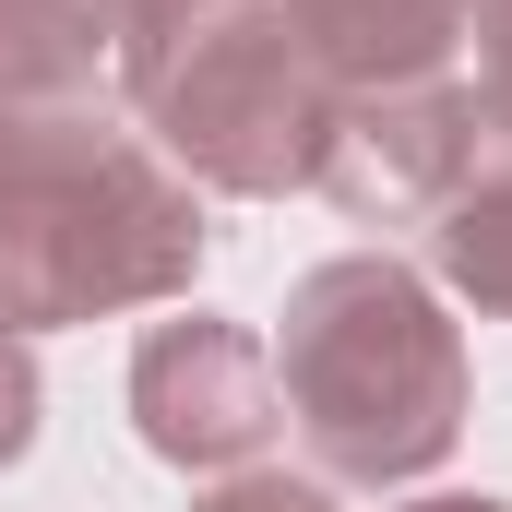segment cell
Here are the masks:
<instances>
[{
  "label": "cell",
  "mask_w": 512,
  "mask_h": 512,
  "mask_svg": "<svg viewBox=\"0 0 512 512\" xmlns=\"http://www.w3.org/2000/svg\"><path fill=\"white\" fill-rule=\"evenodd\" d=\"M120 96L191 191H239V203L322 191L346 120V84L310 60L286 0H191L179 24L120 48Z\"/></svg>",
  "instance_id": "3"
},
{
  "label": "cell",
  "mask_w": 512,
  "mask_h": 512,
  "mask_svg": "<svg viewBox=\"0 0 512 512\" xmlns=\"http://www.w3.org/2000/svg\"><path fill=\"white\" fill-rule=\"evenodd\" d=\"M120 36L96 0H0V167L48 155L60 131L108 120Z\"/></svg>",
  "instance_id": "6"
},
{
  "label": "cell",
  "mask_w": 512,
  "mask_h": 512,
  "mask_svg": "<svg viewBox=\"0 0 512 512\" xmlns=\"http://www.w3.org/2000/svg\"><path fill=\"white\" fill-rule=\"evenodd\" d=\"M393 512H512V501H489V489H429V501H393Z\"/></svg>",
  "instance_id": "12"
},
{
  "label": "cell",
  "mask_w": 512,
  "mask_h": 512,
  "mask_svg": "<svg viewBox=\"0 0 512 512\" xmlns=\"http://www.w3.org/2000/svg\"><path fill=\"white\" fill-rule=\"evenodd\" d=\"M24 441H36V358L24 334H0V465H24Z\"/></svg>",
  "instance_id": "10"
},
{
  "label": "cell",
  "mask_w": 512,
  "mask_h": 512,
  "mask_svg": "<svg viewBox=\"0 0 512 512\" xmlns=\"http://www.w3.org/2000/svg\"><path fill=\"white\" fill-rule=\"evenodd\" d=\"M274 393H286V429L310 441V477L405 489L465 441V334L417 262L334 251L286 286Z\"/></svg>",
  "instance_id": "1"
},
{
  "label": "cell",
  "mask_w": 512,
  "mask_h": 512,
  "mask_svg": "<svg viewBox=\"0 0 512 512\" xmlns=\"http://www.w3.org/2000/svg\"><path fill=\"white\" fill-rule=\"evenodd\" d=\"M465 36H477V108L512 131V0H465Z\"/></svg>",
  "instance_id": "9"
},
{
  "label": "cell",
  "mask_w": 512,
  "mask_h": 512,
  "mask_svg": "<svg viewBox=\"0 0 512 512\" xmlns=\"http://www.w3.org/2000/svg\"><path fill=\"white\" fill-rule=\"evenodd\" d=\"M310 60L346 84V96H405V84H441L453 48H465V0H286Z\"/></svg>",
  "instance_id": "7"
},
{
  "label": "cell",
  "mask_w": 512,
  "mask_h": 512,
  "mask_svg": "<svg viewBox=\"0 0 512 512\" xmlns=\"http://www.w3.org/2000/svg\"><path fill=\"white\" fill-rule=\"evenodd\" d=\"M191 512H346L334 501V477H286V465H239V477H215Z\"/></svg>",
  "instance_id": "8"
},
{
  "label": "cell",
  "mask_w": 512,
  "mask_h": 512,
  "mask_svg": "<svg viewBox=\"0 0 512 512\" xmlns=\"http://www.w3.org/2000/svg\"><path fill=\"white\" fill-rule=\"evenodd\" d=\"M96 12H108V36H155V24H179V12H191V0H96Z\"/></svg>",
  "instance_id": "11"
},
{
  "label": "cell",
  "mask_w": 512,
  "mask_h": 512,
  "mask_svg": "<svg viewBox=\"0 0 512 512\" xmlns=\"http://www.w3.org/2000/svg\"><path fill=\"white\" fill-rule=\"evenodd\" d=\"M131 429L143 453L191 465V477H239L262 441L286 429V393H274V346L239 322H155L143 358H131Z\"/></svg>",
  "instance_id": "4"
},
{
  "label": "cell",
  "mask_w": 512,
  "mask_h": 512,
  "mask_svg": "<svg viewBox=\"0 0 512 512\" xmlns=\"http://www.w3.org/2000/svg\"><path fill=\"white\" fill-rule=\"evenodd\" d=\"M477 84H405V96H346V120H334V155H322V191L346 203V215H370V227H429L453 191H465V167H477Z\"/></svg>",
  "instance_id": "5"
},
{
  "label": "cell",
  "mask_w": 512,
  "mask_h": 512,
  "mask_svg": "<svg viewBox=\"0 0 512 512\" xmlns=\"http://www.w3.org/2000/svg\"><path fill=\"white\" fill-rule=\"evenodd\" d=\"M203 251H215V227H203L191 179L120 120L60 131L48 155L0 167V334L191 298Z\"/></svg>",
  "instance_id": "2"
}]
</instances>
